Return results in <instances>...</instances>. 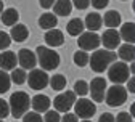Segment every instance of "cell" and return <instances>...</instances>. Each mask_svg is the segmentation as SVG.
<instances>
[{"mask_svg":"<svg viewBox=\"0 0 135 122\" xmlns=\"http://www.w3.org/2000/svg\"><path fill=\"white\" fill-rule=\"evenodd\" d=\"M58 24V18H56V14L55 13H44L40 14V18H39V26L42 29H53L55 26Z\"/></svg>","mask_w":135,"mask_h":122,"instance_id":"cb8c5ba5","label":"cell"},{"mask_svg":"<svg viewBox=\"0 0 135 122\" xmlns=\"http://www.w3.org/2000/svg\"><path fill=\"white\" fill-rule=\"evenodd\" d=\"M44 39H45V42H47V45H48L50 48H53V47H61V45L64 43V36H63V32H61L60 29H55V27H53V29H47Z\"/></svg>","mask_w":135,"mask_h":122,"instance_id":"4fadbf2b","label":"cell"},{"mask_svg":"<svg viewBox=\"0 0 135 122\" xmlns=\"http://www.w3.org/2000/svg\"><path fill=\"white\" fill-rule=\"evenodd\" d=\"M11 43V37H10V34L5 32V31H0V51L2 50H7Z\"/></svg>","mask_w":135,"mask_h":122,"instance_id":"1f68e13d","label":"cell"},{"mask_svg":"<svg viewBox=\"0 0 135 122\" xmlns=\"http://www.w3.org/2000/svg\"><path fill=\"white\" fill-rule=\"evenodd\" d=\"M10 85H11V79H10L8 72L3 71V69H0V95L8 92L10 90Z\"/></svg>","mask_w":135,"mask_h":122,"instance_id":"4316f807","label":"cell"},{"mask_svg":"<svg viewBox=\"0 0 135 122\" xmlns=\"http://www.w3.org/2000/svg\"><path fill=\"white\" fill-rule=\"evenodd\" d=\"M126 100H127L126 87H122V84H113V87L106 89L103 101H106V104L111 108H117V106H121V104H124Z\"/></svg>","mask_w":135,"mask_h":122,"instance_id":"277c9868","label":"cell"},{"mask_svg":"<svg viewBox=\"0 0 135 122\" xmlns=\"http://www.w3.org/2000/svg\"><path fill=\"white\" fill-rule=\"evenodd\" d=\"M48 84H50V87H52L53 90L61 92V90H64V89H66L68 80H66V77H64L63 74H55L52 79H48Z\"/></svg>","mask_w":135,"mask_h":122,"instance_id":"d4e9b609","label":"cell"},{"mask_svg":"<svg viewBox=\"0 0 135 122\" xmlns=\"http://www.w3.org/2000/svg\"><path fill=\"white\" fill-rule=\"evenodd\" d=\"M108 79L113 84H124L129 77H130V71H129V66L124 61H113L108 66Z\"/></svg>","mask_w":135,"mask_h":122,"instance_id":"5b68a950","label":"cell"},{"mask_svg":"<svg viewBox=\"0 0 135 122\" xmlns=\"http://www.w3.org/2000/svg\"><path fill=\"white\" fill-rule=\"evenodd\" d=\"M3 8H5V7H3V2H2V0H0V13L3 11Z\"/></svg>","mask_w":135,"mask_h":122,"instance_id":"b9f144b4","label":"cell"},{"mask_svg":"<svg viewBox=\"0 0 135 122\" xmlns=\"http://www.w3.org/2000/svg\"><path fill=\"white\" fill-rule=\"evenodd\" d=\"M26 82L29 84V87L32 90H44L48 85V74L44 69H36L32 67L31 72L26 77Z\"/></svg>","mask_w":135,"mask_h":122,"instance_id":"8992f818","label":"cell"},{"mask_svg":"<svg viewBox=\"0 0 135 122\" xmlns=\"http://www.w3.org/2000/svg\"><path fill=\"white\" fill-rule=\"evenodd\" d=\"M50 104H52L50 98L42 93H37L36 96L31 98V108L36 113H45L47 109H50Z\"/></svg>","mask_w":135,"mask_h":122,"instance_id":"9a60e30c","label":"cell"},{"mask_svg":"<svg viewBox=\"0 0 135 122\" xmlns=\"http://www.w3.org/2000/svg\"><path fill=\"white\" fill-rule=\"evenodd\" d=\"M108 3H109V0H90V5H92L93 8H97V10H103V8H106Z\"/></svg>","mask_w":135,"mask_h":122,"instance_id":"e575fe53","label":"cell"},{"mask_svg":"<svg viewBox=\"0 0 135 122\" xmlns=\"http://www.w3.org/2000/svg\"><path fill=\"white\" fill-rule=\"evenodd\" d=\"M66 31H68V34H69V36L77 37L79 34H82L84 31H85V26H84V21H82L80 18H74V19H71L69 23H68Z\"/></svg>","mask_w":135,"mask_h":122,"instance_id":"603a6c76","label":"cell"},{"mask_svg":"<svg viewBox=\"0 0 135 122\" xmlns=\"http://www.w3.org/2000/svg\"><path fill=\"white\" fill-rule=\"evenodd\" d=\"M55 3V0H39V5L44 8V10H48V8H52Z\"/></svg>","mask_w":135,"mask_h":122,"instance_id":"ab89813d","label":"cell"},{"mask_svg":"<svg viewBox=\"0 0 135 122\" xmlns=\"http://www.w3.org/2000/svg\"><path fill=\"white\" fill-rule=\"evenodd\" d=\"M77 45L80 50H85V51H93L100 47V36L93 31H84L82 34L77 36Z\"/></svg>","mask_w":135,"mask_h":122,"instance_id":"9c48e42d","label":"cell"},{"mask_svg":"<svg viewBox=\"0 0 135 122\" xmlns=\"http://www.w3.org/2000/svg\"><path fill=\"white\" fill-rule=\"evenodd\" d=\"M114 122H133V117H132V116H130L129 113L122 111V113H119V114L116 116Z\"/></svg>","mask_w":135,"mask_h":122,"instance_id":"836d02e7","label":"cell"},{"mask_svg":"<svg viewBox=\"0 0 135 122\" xmlns=\"http://www.w3.org/2000/svg\"><path fill=\"white\" fill-rule=\"evenodd\" d=\"M74 103H76V93L73 90H68V92H63V93L56 95L52 104L58 113H68V111L73 109Z\"/></svg>","mask_w":135,"mask_h":122,"instance_id":"52a82bcc","label":"cell"},{"mask_svg":"<svg viewBox=\"0 0 135 122\" xmlns=\"http://www.w3.org/2000/svg\"><path fill=\"white\" fill-rule=\"evenodd\" d=\"M10 114V106H8V101L5 100H0V119H5Z\"/></svg>","mask_w":135,"mask_h":122,"instance_id":"d6a6232c","label":"cell"},{"mask_svg":"<svg viewBox=\"0 0 135 122\" xmlns=\"http://www.w3.org/2000/svg\"><path fill=\"white\" fill-rule=\"evenodd\" d=\"M26 77H27L26 69H23V67H15V69H11V76H10V79H11L13 84L21 85V84L26 82Z\"/></svg>","mask_w":135,"mask_h":122,"instance_id":"484cf974","label":"cell"},{"mask_svg":"<svg viewBox=\"0 0 135 122\" xmlns=\"http://www.w3.org/2000/svg\"><path fill=\"white\" fill-rule=\"evenodd\" d=\"M129 114L133 117V114H135V104H132V106H130V111H129Z\"/></svg>","mask_w":135,"mask_h":122,"instance_id":"60d3db41","label":"cell"},{"mask_svg":"<svg viewBox=\"0 0 135 122\" xmlns=\"http://www.w3.org/2000/svg\"><path fill=\"white\" fill-rule=\"evenodd\" d=\"M16 58H18V64H20L23 69H26V71H31V69L36 67V64H37V56H36V53H34L32 50H29V48L20 50V53L16 55Z\"/></svg>","mask_w":135,"mask_h":122,"instance_id":"7c38bea8","label":"cell"},{"mask_svg":"<svg viewBox=\"0 0 135 122\" xmlns=\"http://www.w3.org/2000/svg\"><path fill=\"white\" fill-rule=\"evenodd\" d=\"M0 122H3V119H0Z\"/></svg>","mask_w":135,"mask_h":122,"instance_id":"ee69618b","label":"cell"},{"mask_svg":"<svg viewBox=\"0 0 135 122\" xmlns=\"http://www.w3.org/2000/svg\"><path fill=\"white\" fill-rule=\"evenodd\" d=\"M101 24H103V21H101V16L98 13H89L85 16V21H84V26H85L87 31H100L101 29Z\"/></svg>","mask_w":135,"mask_h":122,"instance_id":"ffe728a7","label":"cell"},{"mask_svg":"<svg viewBox=\"0 0 135 122\" xmlns=\"http://www.w3.org/2000/svg\"><path fill=\"white\" fill-rule=\"evenodd\" d=\"M74 114L77 116V117H80V119H90L92 116H95V113H97V106H95V103L93 101H90V100H87L85 96H80L79 100H76V103H74Z\"/></svg>","mask_w":135,"mask_h":122,"instance_id":"ba28073f","label":"cell"},{"mask_svg":"<svg viewBox=\"0 0 135 122\" xmlns=\"http://www.w3.org/2000/svg\"><path fill=\"white\" fill-rule=\"evenodd\" d=\"M122 2H127V0H122Z\"/></svg>","mask_w":135,"mask_h":122,"instance_id":"f6af8a7d","label":"cell"},{"mask_svg":"<svg viewBox=\"0 0 135 122\" xmlns=\"http://www.w3.org/2000/svg\"><path fill=\"white\" fill-rule=\"evenodd\" d=\"M117 56H119L124 63H132L135 60V47L133 43L124 42L122 45L117 47Z\"/></svg>","mask_w":135,"mask_h":122,"instance_id":"2e32d148","label":"cell"},{"mask_svg":"<svg viewBox=\"0 0 135 122\" xmlns=\"http://www.w3.org/2000/svg\"><path fill=\"white\" fill-rule=\"evenodd\" d=\"M98 122H114V116L109 114V113H103V114L100 116Z\"/></svg>","mask_w":135,"mask_h":122,"instance_id":"f35d334b","label":"cell"},{"mask_svg":"<svg viewBox=\"0 0 135 122\" xmlns=\"http://www.w3.org/2000/svg\"><path fill=\"white\" fill-rule=\"evenodd\" d=\"M116 58H117V55L114 53V51L106 50V48H103V50L97 48V50H93V53L89 56V63H90V67H92L93 72L101 74V72L106 71L108 66L113 61H116Z\"/></svg>","mask_w":135,"mask_h":122,"instance_id":"6da1fadb","label":"cell"},{"mask_svg":"<svg viewBox=\"0 0 135 122\" xmlns=\"http://www.w3.org/2000/svg\"><path fill=\"white\" fill-rule=\"evenodd\" d=\"M10 37L15 42H24L29 37V29H27V26L20 24V23L13 24L11 26V31H10Z\"/></svg>","mask_w":135,"mask_h":122,"instance_id":"e0dca14e","label":"cell"},{"mask_svg":"<svg viewBox=\"0 0 135 122\" xmlns=\"http://www.w3.org/2000/svg\"><path fill=\"white\" fill-rule=\"evenodd\" d=\"M103 24L106 26V27H113V29H116L117 26H121V23H122V18H121V13L119 11H116V10H109V11H106L105 13V16H103Z\"/></svg>","mask_w":135,"mask_h":122,"instance_id":"d6986e66","label":"cell"},{"mask_svg":"<svg viewBox=\"0 0 135 122\" xmlns=\"http://www.w3.org/2000/svg\"><path fill=\"white\" fill-rule=\"evenodd\" d=\"M42 119H44V122H60L61 116H60V113L56 109H47L45 116Z\"/></svg>","mask_w":135,"mask_h":122,"instance_id":"f546056e","label":"cell"},{"mask_svg":"<svg viewBox=\"0 0 135 122\" xmlns=\"http://www.w3.org/2000/svg\"><path fill=\"white\" fill-rule=\"evenodd\" d=\"M76 95L79 96H85L89 93V84L85 80H76L74 82V90H73Z\"/></svg>","mask_w":135,"mask_h":122,"instance_id":"f1b7e54d","label":"cell"},{"mask_svg":"<svg viewBox=\"0 0 135 122\" xmlns=\"http://www.w3.org/2000/svg\"><path fill=\"white\" fill-rule=\"evenodd\" d=\"M77 10H85L89 5H90V0H73L71 2Z\"/></svg>","mask_w":135,"mask_h":122,"instance_id":"d590c367","label":"cell"},{"mask_svg":"<svg viewBox=\"0 0 135 122\" xmlns=\"http://www.w3.org/2000/svg\"><path fill=\"white\" fill-rule=\"evenodd\" d=\"M100 43H103V47L106 50H114L121 45V36H119V32H117L116 29L113 27H108L105 32H103V36L100 37Z\"/></svg>","mask_w":135,"mask_h":122,"instance_id":"8fae6325","label":"cell"},{"mask_svg":"<svg viewBox=\"0 0 135 122\" xmlns=\"http://www.w3.org/2000/svg\"><path fill=\"white\" fill-rule=\"evenodd\" d=\"M73 11V3L71 0H55L53 3V13L56 16H68Z\"/></svg>","mask_w":135,"mask_h":122,"instance_id":"44dd1931","label":"cell"},{"mask_svg":"<svg viewBox=\"0 0 135 122\" xmlns=\"http://www.w3.org/2000/svg\"><path fill=\"white\" fill-rule=\"evenodd\" d=\"M37 63L40 64V69L44 71H55V69L60 66V55L56 53L55 50H52L50 47H37Z\"/></svg>","mask_w":135,"mask_h":122,"instance_id":"7a4b0ae2","label":"cell"},{"mask_svg":"<svg viewBox=\"0 0 135 122\" xmlns=\"http://www.w3.org/2000/svg\"><path fill=\"white\" fill-rule=\"evenodd\" d=\"M0 19H2V23L5 24V26H8V27H11L13 24H16L20 21V13H18V10L16 8H3V11L0 13Z\"/></svg>","mask_w":135,"mask_h":122,"instance_id":"ac0fdd59","label":"cell"},{"mask_svg":"<svg viewBox=\"0 0 135 122\" xmlns=\"http://www.w3.org/2000/svg\"><path fill=\"white\" fill-rule=\"evenodd\" d=\"M74 63L79 66V67H84L89 64V53L85 50H79L74 53Z\"/></svg>","mask_w":135,"mask_h":122,"instance_id":"83f0119b","label":"cell"},{"mask_svg":"<svg viewBox=\"0 0 135 122\" xmlns=\"http://www.w3.org/2000/svg\"><path fill=\"white\" fill-rule=\"evenodd\" d=\"M108 89V84H106V79L103 77H95L92 79L90 85H89V92H90V96L95 103H101L105 100V92Z\"/></svg>","mask_w":135,"mask_h":122,"instance_id":"30bf717a","label":"cell"},{"mask_svg":"<svg viewBox=\"0 0 135 122\" xmlns=\"http://www.w3.org/2000/svg\"><path fill=\"white\" fill-rule=\"evenodd\" d=\"M82 122H92L90 119H82Z\"/></svg>","mask_w":135,"mask_h":122,"instance_id":"7bdbcfd3","label":"cell"},{"mask_svg":"<svg viewBox=\"0 0 135 122\" xmlns=\"http://www.w3.org/2000/svg\"><path fill=\"white\" fill-rule=\"evenodd\" d=\"M18 66V58H16V53L8 50H2L0 53V69L3 71H11Z\"/></svg>","mask_w":135,"mask_h":122,"instance_id":"5bb4252c","label":"cell"},{"mask_svg":"<svg viewBox=\"0 0 135 122\" xmlns=\"http://www.w3.org/2000/svg\"><path fill=\"white\" fill-rule=\"evenodd\" d=\"M121 36V40L127 42V43H133L135 42V24L133 23H126L121 26V31H117Z\"/></svg>","mask_w":135,"mask_h":122,"instance_id":"7402d4cb","label":"cell"},{"mask_svg":"<svg viewBox=\"0 0 135 122\" xmlns=\"http://www.w3.org/2000/svg\"><path fill=\"white\" fill-rule=\"evenodd\" d=\"M126 82H127V89H126L127 93H135V79L133 77H129Z\"/></svg>","mask_w":135,"mask_h":122,"instance_id":"74e56055","label":"cell"},{"mask_svg":"<svg viewBox=\"0 0 135 122\" xmlns=\"http://www.w3.org/2000/svg\"><path fill=\"white\" fill-rule=\"evenodd\" d=\"M23 122H44L40 113L31 111V113H24L23 114Z\"/></svg>","mask_w":135,"mask_h":122,"instance_id":"4dcf8cb0","label":"cell"},{"mask_svg":"<svg viewBox=\"0 0 135 122\" xmlns=\"http://www.w3.org/2000/svg\"><path fill=\"white\" fill-rule=\"evenodd\" d=\"M60 122H79V117H77L76 114H71L69 111H68V113L63 116V119H60Z\"/></svg>","mask_w":135,"mask_h":122,"instance_id":"8d00e7d4","label":"cell"},{"mask_svg":"<svg viewBox=\"0 0 135 122\" xmlns=\"http://www.w3.org/2000/svg\"><path fill=\"white\" fill-rule=\"evenodd\" d=\"M8 106H10L11 116L16 117V119H20V117H23L24 113L29 111V108H31V98L24 92H15L10 96Z\"/></svg>","mask_w":135,"mask_h":122,"instance_id":"3957f363","label":"cell"}]
</instances>
